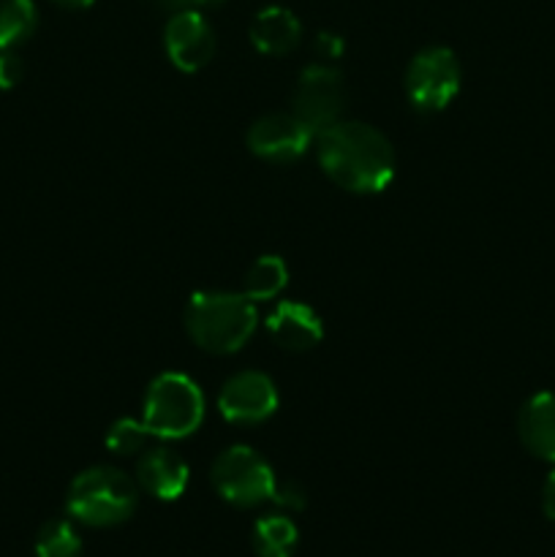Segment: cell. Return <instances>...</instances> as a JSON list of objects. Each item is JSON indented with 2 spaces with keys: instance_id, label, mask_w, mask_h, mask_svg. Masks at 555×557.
Instances as JSON below:
<instances>
[{
  "instance_id": "8",
  "label": "cell",
  "mask_w": 555,
  "mask_h": 557,
  "mask_svg": "<svg viewBox=\"0 0 555 557\" xmlns=\"http://www.w3.org/2000/svg\"><path fill=\"white\" fill-rule=\"evenodd\" d=\"M316 131L294 112H272L256 120L248 128V150L270 163H292L308 152Z\"/></svg>"
},
{
  "instance_id": "13",
  "label": "cell",
  "mask_w": 555,
  "mask_h": 557,
  "mask_svg": "<svg viewBox=\"0 0 555 557\" xmlns=\"http://www.w3.org/2000/svg\"><path fill=\"white\" fill-rule=\"evenodd\" d=\"M522 446L544 462H555V392H539L517 417Z\"/></svg>"
},
{
  "instance_id": "11",
  "label": "cell",
  "mask_w": 555,
  "mask_h": 557,
  "mask_svg": "<svg viewBox=\"0 0 555 557\" xmlns=\"http://www.w3.org/2000/svg\"><path fill=\"white\" fill-rule=\"evenodd\" d=\"M188 462L172 446H152L136 462V484L158 500H177L188 487Z\"/></svg>"
},
{
  "instance_id": "22",
  "label": "cell",
  "mask_w": 555,
  "mask_h": 557,
  "mask_svg": "<svg viewBox=\"0 0 555 557\" xmlns=\"http://www.w3.org/2000/svg\"><path fill=\"white\" fill-rule=\"evenodd\" d=\"M158 3H161L163 9L177 14V11H199V9H210V5L215 9V5L226 3V0H158Z\"/></svg>"
},
{
  "instance_id": "5",
  "label": "cell",
  "mask_w": 555,
  "mask_h": 557,
  "mask_svg": "<svg viewBox=\"0 0 555 557\" xmlns=\"http://www.w3.org/2000/svg\"><path fill=\"white\" fill-rule=\"evenodd\" d=\"M210 482L226 504L237 509H254L264 500H272L278 479L259 451L237 444L215 457L210 468Z\"/></svg>"
},
{
  "instance_id": "1",
  "label": "cell",
  "mask_w": 555,
  "mask_h": 557,
  "mask_svg": "<svg viewBox=\"0 0 555 557\" xmlns=\"http://www.w3.org/2000/svg\"><path fill=\"white\" fill-rule=\"evenodd\" d=\"M319 163L326 177L351 194H381L395 177V150L379 128L357 120H337L321 131Z\"/></svg>"
},
{
  "instance_id": "7",
  "label": "cell",
  "mask_w": 555,
  "mask_h": 557,
  "mask_svg": "<svg viewBox=\"0 0 555 557\" xmlns=\"http://www.w3.org/2000/svg\"><path fill=\"white\" fill-rule=\"evenodd\" d=\"M343 107H346V87H343L341 71L316 63L297 76L292 112L303 117L316 131V136L341 120Z\"/></svg>"
},
{
  "instance_id": "20",
  "label": "cell",
  "mask_w": 555,
  "mask_h": 557,
  "mask_svg": "<svg viewBox=\"0 0 555 557\" xmlns=\"http://www.w3.org/2000/svg\"><path fill=\"white\" fill-rule=\"evenodd\" d=\"M272 500H275L281 509H288V511H303L305 506H308V495H305L303 484L299 482H278L275 484V493H272Z\"/></svg>"
},
{
  "instance_id": "24",
  "label": "cell",
  "mask_w": 555,
  "mask_h": 557,
  "mask_svg": "<svg viewBox=\"0 0 555 557\" xmlns=\"http://www.w3.org/2000/svg\"><path fill=\"white\" fill-rule=\"evenodd\" d=\"M542 509H544V515H547V520H553V522H555V471L550 473L547 482H544Z\"/></svg>"
},
{
  "instance_id": "12",
  "label": "cell",
  "mask_w": 555,
  "mask_h": 557,
  "mask_svg": "<svg viewBox=\"0 0 555 557\" xmlns=\"http://www.w3.org/2000/svg\"><path fill=\"white\" fill-rule=\"evenodd\" d=\"M267 332L286 351H310L324 337V324H321V315L310 305L286 299L270 313Z\"/></svg>"
},
{
  "instance_id": "21",
  "label": "cell",
  "mask_w": 555,
  "mask_h": 557,
  "mask_svg": "<svg viewBox=\"0 0 555 557\" xmlns=\"http://www.w3.org/2000/svg\"><path fill=\"white\" fill-rule=\"evenodd\" d=\"M22 74H25V65H22L20 54L14 49H0V90H11L20 85Z\"/></svg>"
},
{
  "instance_id": "15",
  "label": "cell",
  "mask_w": 555,
  "mask_h": 557,
  "mask_svg": "<svg viewBox=\"0 0 555 557\" xmlns=\"http://www.w3.org/2000/svg\"><path fill=\"white\" fill-rule=\"evenodd\" d=\"M299 531L292 517L264 515L254 525V549L259 557H294Z\"/></svg>"
},
{
  "instance_id": "16",
  "label": "cell",
  "mask_w": 555,
  "mask_h": 557,
  "mask_svg": "<svg viewBox=\"0 0 555 557\" xmlns=\"http://www.w3.org/2000/svg\"><path fill=\"white\" fill-rule=\"evenodd\" d=\"M288 283V267L281 256H261L259 261L250 264V270L245 272L243 281V294L250 302H267V299H275L278 294L286 288Z\"/></svg>"
},
{
  "instance_id": "19",
  "label": "cell",
  "mask_w": 555,
  "mask_h": 557,
  "mask_svg": "<svg viewBox=\"0 0 555 557\" xmlns=\"http://www.w3.org/2000/svg\"><path fill=\"white\" fill-rule=\"evenodd\" d=\"M150 438V430H147V424L141 419H118L107 433V449L112 455L128 457L145 449V444Z\"/></svg>"
},
{
  "instance_id": "17",
  "label": "cell",
  "mask_w": 555,
  "mask_h": 557,
  "mask_svg": "<svg viewBox=\"0 0 555 557\" xmlns=\"http://www.w3.org/2000/svg\"><path fill=\"white\" fill-rule=\"evenodd\" d=\"M36 27L38 11L33 0H0V49H16Z\"/></svg>"
},
{
  "instance_id": "3",
  "label": "cell",
  "mask_w": 555,
  "mask_h": 557,
  "mask_svg": "<svg viewBox=\"0 0 555 557\" xmlns=\"http://www.w3.org/2000/svg\"><path fill=\"white\" fill-rule=\"evenodd\" d=\"M139 506V484L114 466H92L71 482L65 511L87 528H114L131 520Z\"/></svg>"
},
{
  "instance_id": "2",
  "label": "cell",
  "mask_w": 555,
  "mask_h": 557,
  "mask_svg": "<svg viewBox=\"0 0 555 557\" xmlns=\"http://www.w3.org/2000/svg\"><path fill=\"white\" fill-rule=\"evenodd\" d=\"M256 302L234 292H196L185 308L190 341L210 354H234L256 330Z\"/></svg>"
},
{
  "instance_id": "25",
  "label": "cell",
  "mask_w": 555,
  "mask_h": 557,
  "mask_svg": "<svg viewBox=\"0 0 555 557\" xmlns=\"http://www.w3.org/2000/svg\"><path fill=\"white\" fill-rule=\"evenodd\" d=\"M52 3L63 5V9H71V11H82V9H90L96 0H52Z\"/></svg>"
},
{
  "instance_id": "6",
  "label": "cell",
  "mask_w": 555,
  "mask_h": 557,
  "mask_svg": "<svg viewBox=\"0 0 555 557\" xmlns=\"http://www.w3.org/2000/svg\"><path fill=\"white\" fill-rule=\"evenodd\" d=\"M460 60L449 47H424L406 71L408 101L417 112L435 114L455 101L460 90Z\"/></svg>"
},
{
  "instance_id": "14",
  "label": "cell",
  "mask_w": 555,
  "mask_h": 557,
  "mask_svg": "<svg viewBox=\"0 0 555 557\" xmlns=\"http://www.w3.org/2000/svg\"><path fill=\"white\" fill-rule=\"evenodd\" d=\"M303 38V25L283 5H267L250 25V41L264 54H288Z\"/></svg>"
},
{
  "instance_id": "4",
  "label": "cell",
  "mask_w": 555,
  "mask_h": 557,
  "mask_svg": "<svg viewBox=\"0 0 555 557\" xmlns=\"http://www.w3.org/2000/svg\"><path fill=\"white\" fill-rule=\"evenodd\" d=\"M205 419V395L194 379L183 373H161L145 397L141 422L156 438H185L196 433Z\"/></svg>"
},
{
  "instance_id": "9",
  "label": "cell",
  "mask_w": 555,
  "mask_h": 557,
  "mask_svg": "<svg viewBox=\"0 0 555 557\" xmlns=\"http://www.w3.org/2000/svg\"><path fill=\"white\" fill-rule=\"evenodd\" d=\"M218 411L232 424H259L278 411V389L259 370H243L223 384Z\"/></svg>"
},
{
  "instance_id": "23",
  "label": "cell",
  "mask_w": 555,
  "mask_h": 557,
  "mask_svg": "<svg viewBox=\"0 0 555 557\" xmlns=\"http://www.w3.org/2000/svg\"><path fill=\"white\" fill-rule=\"evenodd\" d=\"M316 49H319L324 58H337L343 52V38L332 36V33H321L319 41H316Z\"/></svg>"
},
{
  "instance_id": "18",
  "label": "cell",
  "mask_w": 555,
  "mask_h": 557,
  "mask_svg": "<svg viewBox=\"0 0 555 557\" xmlns=\"http://www.w3.org/2000/svg\"><path fill=\"white\" fill-rule=\"evenodd\" d=\"M36 557H82V536L69 520H49L36 536Z\"/></svg>"
},
{
  "instance_id": "10",
  "label": "cell",
  "mask_w": 555,
  "mask_h": 557,
  "mask_svg": "<svg viewBox=\"0 0 555 557\" xmlns=\"http://www.w3.org/2000/svg\"><path fill=\"white\" fill-rule=\"evenodd\" d=\"M163 47H166L174 69L194 74V71L205 69L215 54V33L199 11H177L166 22Z\"/></svg>"
}]
</instances>
